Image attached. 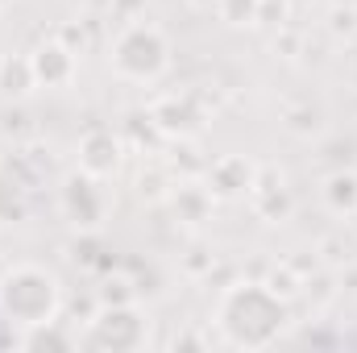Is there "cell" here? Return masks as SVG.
<instances>
[{
  "label": "cell",
  "mask_w": 357,
  "mask_h": 353,
  "mask_svg": "<svg viewBox=\"0 0 357 353\" xmlns=\"http://www.w3.org/2000/svg\"><path fill=\"white\" fill-rule=\"evenodd\" d=\"M295 312L287 299H278L262 278H237L216 295L212 324L225 345L233 350H270L287 329Z\"/></svg>",
  "instance_id": "cell-1"
},
{
  "label": "cell",
  "mask_w": 357,
  "mask_h": 353,
  "mask_svg": "<svg viewBox=\"0 0 357 353\" xmlns=\"http://www.w3.org/2000/svg\"><path fill=\"white\" fill-rule=\"evenodd\" d=\"M63 312V278L38 262H13L0 270V316L13 329L54 320Z\"/></svg>",
  "instance_id": "cell-2"
},
{
  "label": "cell",
  "mask_w": 357,
  "mask_h": 353,
  "mask_svg": "<svg viewBox=\"0 0 357 353\" xmlns=\"http://www.w3.org/2000/svg\"><path fill=\"white\" fill-rule=\"evenodd\" d=\"M175 63V50H171V38L150 25V21H129L121 25V33L112 38L108 46V67L116 80L125 84H158Z\"/></svg>",
  "instance_id": "cell-3"
},
{
  "label": "cell",
  "mask_w": 357,
  "mask_h": 353,
  "mask_svg": "<svg viewBox=\"0 0 357 353\" xmlns=\"http://www.w3.org/2000/svg\"><path fill=\"white\" fill-rule=\"evenodd\" d=\"M79 345L91 353H137L150 345V316L146 308L133 303H96L88 316Z\"/></svg>",
  "instance_id": "cell-4"
},
{
  "label": "cell",
  "mask_w": 357,
  "mask_h": 353,
  "mask_svg": "<svg viewBox=\"0 0 357 353\" xmlns=\"http://www.w3.org/2000/svg\"><path fill=\"white\" fill-rule=\"evenodd\" d=\"M108 208H112V200H108L104 179H91L88 171L75 167L71 175L59 183V212H63V220L71 229L100 233V225L108 220Z\"/></svg>",
  "instance_id": "cell-5"
},
{
  "label": "cell",
  "mask_w": 357,
  "mask_h": 353,
  "mask_svg": "<svg viewBox=\"0 0 357 353\" xmlns=\"http://www.w3.org/2000/svg\"><path fill=\"white\" fill-rule=\"evenodd\" d=\"M146 112H150L154 129H158L167 142H195V137L208 129V108L199 104L195 91H167V96H158Z\"/></svg>",
  "instance_id": "cell-6"
},
{
  "label": "cell",
  "mask_w": 357,
  "mask_h": 353,
  "mask_svg": "<svg viewBox=\"0 0 357 353\" xmlns=\"http://www.w3.org/2000/svg\"><path fill=\"white\" fill-rule=\"evenodd\" d=\"M125 137L121 133H112V129H104V125H96L88 129L79 142H75V167L79 171H88L91 179H104V183H112V179L125 171Z\"/></svg>",
  "instance_id": "cell-7"
},
{
  "label": "cell",
  "mask_w": 357,
  "mask_h": 353,
  "mask_svg": "<svg viewBox=\"0 0 357 353\" xmlns=\"http://www.w3.org/2000/svg\"><path fill=\"white\" fill-rule=\"evenodd\" d=\"M29 63H33V80L38 88L46 91H59V88H71L75 75H79V54L71 46H63L59 38H46L29 50Z\"/></svg>",
  "instance_id": "cell-8"
},
{
  "label": "cell",
  "mask_w": 357,
  "mask_h": 353,
  "mask_svg": "<svg viewBox=\"0 0 357 353\" xmlns=\"http://www.w3.org/2000/svg\"><path fill=\"white\" fill-rule=\"evenodd\" d=\"M245 200H250L254 216L266 220V225H282V220L295 212V195H291V187H287V175L274 171V167H258L254 187H250Z\"/></svg>",
  "instance_id": "cell-9"
},
{
  "label": "cell",
  "mask_w": 357,
  "mask_h": 353,
  "mask_svg": "<svg viewBox=\"0 0 357 353\" xmlns=\"http://www.w3.org/2000/svg\"><path fill=\"white\" fill-rule=\"evenodd\" d=\"M254 175H258V163H250L245 154H220L204 167V183L216 200H245L250 187H254Z\"/></svg>",
  "instance_id": "cell-10"
},
{
  "label": "cell",
  "mask_w": 357,
  "mask_h": 353,
  "mask_svg": "<svg viewBox=\"0 0 357 353\" xmlns=\"http://www.w3.org/2000/svg\"><path fill=\"white\" fill-rule=\"evenodd\" d=\"M167 204H171V212H175L178 225H187V229H199L204 220H212L216 195L208 191V183H204L199 175H191V179H175V187H171Z\"/></svg>",
  "instance_id": "cell-11"
},
{
  "label": "cell",
  "mask_w": 357,
  "mask_h": 353,
  "mask_svg": "<svg viewBox=\"0 0 357 353\" xmlns=\"http://www.w3.org/2000/svg\"><path fill=\"white\" fill-rule=\"evenodd\" d=\"M13 345L25 353H67V350H79V333H71L59 316L54 320H42V324H25L17 329Z\"/></svg>",
  "instance_id": "cell-12"
},
{
  "label": "cell",
  "mask_w": 357,
  "mask_h": 353,
  "mask_svg": "<svg viewBox=\"0 0 357 353\" xmlns=\"http://www.w3.org/2000/svg\"><path fill=\"white\" fill-rule=\"evenodd\" d=\"M320 204L328 208V216L337 220H354L357 216V171H328L320 183Z\"/></svg>",
  "instance_id": "cell-13"
},
{
  "label": "cell",
  "mask_w": 357,
  "mask_h": 353,
  "mask_svg": "<svg viewBox=\"0 0 357 353\" xmlns=\"http://www.w3.org/2000/svg\"><path fill=\"white\" fill-rule=\"evenodd\" d=\"M33 88H38V80H33L29 54H4L0 59V96L17 104V100H25Z\"/></svg>",
  "instance_id": "cell-14"
},
{
  "label": "cell",
  "mask_w": 357,
  "mask_h": 353,
  "mask_svg": "<svg viewBox=\"0 0 357 353\" xmlns=\"http://www.w3.org/2000/svg\"><path fill=\"white\" fill-rule=\"evenodd\" d=\"M282 129L291 137H320L324 133V108L303 100V104H287L282 108Z\"/></svg>",
  "instance_id": "cell-15"
},
{
  "label": "cell",
  "mask_w": 357,
  "mask_h": 353,
  "mask_svg": "<svg viewBox=\"0 0 357 353\" xmlns=\"http://www.w3.org/2000/svg\"><path fill=\"white\" fill-rule=\"evenodd\" d=\"M262 4L266 0H212L216 17L229 29H258L262 25Z\"/></svg>",
  "instance_id": "cell-16"
},
{
  "label": "cell",
  "mask_w": 357,
  "mask_h": 353,
  "mask_svg": "<svg viewBox=\"0 0 357 353\" xmlns=\"http://www.w3.org/2000/svg\"><path fill=\"white\" fill-rule=\"evenodd\" d=\"M270 291L278 295V299H287V303H295L299 295H303V274L295 270V266H287V262H278V266H270V274L262 278Z\"/></svg>",
  "instance_id": "cell-17"
},
{
  "label": "cell",
  "mask_w": 357,
  "mask_h": 353,
  "mask_svg": "<svg viewBox=\"0 0 357 353\" xmlns=\"http://www.w3.org/2000/svg\"><path fill=\"white\" fill-rule=\"evenodd\" d=\"M171 187H175V179L167 175L162 167H150V171L137 175V200H146V204H167Z\"/></svg>",
  "instance_id": "cell-18"
},
{
  "label": "cell",
  "mask_w": 357,
  "mask_h": 353,
  "mask_svg": "<svg viewBox=\"0 0 357 353\" xmlns=\"http://www.w3.org/2000/svg\"><path fill=\"white\" fill-rule=\"evenodd\" d=\"M316 258H320V266H324V270H341V266L354 262V258H349V241H345L341 233L320 237V241H316Z\"/></svg>",
  "instance_id": "cell-19"
},
{
  "label": "cell",
  "mask_w": 357,
  "mask_h": 353,
  "mask_svg": "<svg viewBox=\"0 0 357 353\" xmlns=\"http://www.w3.org/2000/svg\"><path fill=\"white\" fill-rule=\"evenodd\" d=\"M133 299H137V287H133V278H125V274L104 278V287L96 291V303H133Z\"/></svg>",
  "instance_id": "cell-20"
},
{
  "label": "cell",
  "mask_w": 357,
  "mask_h": 353,
  "mask_svg": "<svg viewBox=\"0 0 357 353\" xmlns=\"http://www.w3.org/2000/svg\"><path fill=\"white\" fill-rule=\"evenodd\" d=\"M328 29H333L337 38H354V33H357V13H354V4H337V8H333V21H328Z\"/></svg>",
  "instance_id": "cell-21"
},
{
  "label": "cell",
  "mask_w": 357,
  "mask_h": 353,
  "mask_svg": "<svg viewBox=\"0 0 357 353\" xmlns=\"http://www.w3.org/2000/svg\"><path fill=\"white\" fill-rule=\"evenodd\" d=\"M108 17H116L121 25L142 21L146 17V0H108Z\"/></svg>",
  "instance_id": "cell-22"
},
{
  "label": "cell",
  "mask_w": 357,
  "mask_h": 353,
  "mask_svg": "<svg viewBox=\"0 0 357 353\" xmlns=\"http://www.w3.org/2000/svg\"><path fill=\"white\" fill-rule=\"evenodd\" d=\"M54 38H59L63 46H71L75 54H79V50L88 46V33H84V21H67V25H59V33H54Z\"/></svg>",
  "instance_id": "cell-23"
},
{
  "label": "cell",
  "mask_w": 357,
  "mask_h": 353,
  "mask_svg": "<svg viewBox=\"0 0 357 353\" xmlns=\"http://www.w3.org/2000/svg\"><path fill=\"white\" fill-rule=\"evenodd\" d=\"M183 266H187V274H212V266H216V258L204 250V246H195V250H187V258H183Z\"/></svg>",
  "instance_id": "cell-24"
},
{
  "label": "cell",
  "mask_w": 357,
  "mask_h": 353,
  "mask_svg": "<svg viewBox=\"0 0 357 353\" xmlns=\"http://www.w3.org/2000/svg\"><path fill=\"white\" fill-rule=\"evenodd\" d=\"M171 350H208V341H204V337H195V333H183V337L171 341Z\"/></svg>",
  "instance_id": "cell-25"
},
{
  "label": "cell",
  "mask_w": 357,
  "mask_h": 353,
  "mask_svg": "<svg viewBox=\"0 0 357 353\" xmlns=\"http://www.w3.org/2000/svg\"><path fill=\"white\" fill-rule=\"evenodd\" d=\"M0 4H13V0H0Z\"/></svg>",
  "instance_id": "cell-26"
},
{
  "label": "cell",
  "mask_w": 357,
  "mask_h": 353,
  "mask_svg": "<svg viewBox=\"0 0 357 353\" xmlns=\"http://www.w3.org/2000/svg\"><path fill=\"white\" fill-rule=\"evenodd\" d=\"M0 13H4V4H0Z\"/></svg>",
  "instance_id": "cell-27"
},
{
  "label": "cell",
  "mask_w": 357,
  "mask_h": 353,
  "mask_svg": "<svg viewBox=\"0 0 357 353\" xmlns=\"http://www.w3.org/2000/svg\"><path fill=\"white\" fill-rule=\"evenodd\" d=\"M354 13H357V4H354Z\"/></svg>",
  "instance_id": "cell-28"
}]
</instances>
